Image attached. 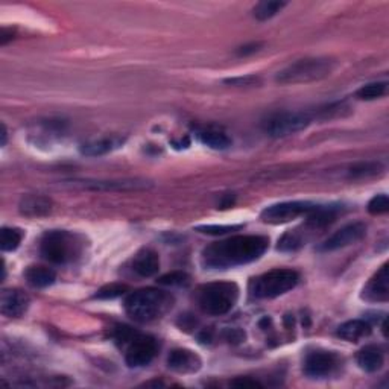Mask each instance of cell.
<instances>
[{
	"label": "cell",
	"instance_id": "obj_1",
	"mask_svg": "<svg viewBox=\"0 0 389 389\" xmlns=\"http://www.w3.org/2000/svg\"><path fill=\"white\" fill-rule=\"evenodd\" d=\"M267 236H233L204 248L201 262L207 269H230L259 260L267 253Z\"/></svg>",
	"mask_w": 389,
	"mask_h": 389
},
{
	"label": "cell",
	"instance_id": "obj_2",
	"mask_svg": "<svg viewBox=\"0 0 389 389\" xmlns=\"http://www.w3.org/2000/svg\"><path fill=\"white\" fill-rule=\"evenodd\" d=\"M172 305L173 296L170 294L161 289L146 287L129 294L123 308L131 319L146 324L163 318L172 309Z\"/></svg>",
	"mask_w": 389,
	"mask_h": 389
},
{
	"label": "cell",
	"instance_id": "obj_3",
	"mask_svg": "<svg viewBox=\"0 0 389 389\" xmlns=\"http://www.w3.org/2000/svg\"><path fill=\"white\" fill-rule=\"evenodd\" d=\"M86 250L84 237L68 230L47 231L40 242V253L55 264H68L82 257Z\"/></svg>",
	"mask_w": 389,
	"mask_h": 389
},
{
	"label": "cell",
	"instance_id": "obj_4",
	"mask_svg": "<svg viewBox=\"0 0 389 389\" xmlns=\"http://www.w3.org/2000/svg\"><path fill=\"white\" fill-rule=\"evenodd\" d=\"M196 303L205 315L222 317L235 308L239 300V286L233 281H213L198 287Z\"/></svg>",
	"mask_w": 389,
	"mask_h": 389
},
{
	"label": "cell",
	"instance_id": "obj_5",
	"mask_svg": "<svg viewBox=\"0 0 389 389\" xmlns=\"http://www.w3.org/2000/svg\"><path fill=\"white\" fill-rule=\"evenodd\" d=\"M333 70L335 61L330 58H303L281 69L276 74V81L281 86L309 84L330 77Z\"/></svg>",
	"mask_w": 389,
	"mask_h": 389
},
{
	"label": "cell",
	"instance_id": "obj_6",
	"mask_svg": "<svg viewBox=\"0 0 389 389\" xmlns=\"http://www.w3.org/2000/svg\"><path fill=\"white\" fill-rule=\"evenodd\" d=\"M300 274L294 269L277 268L251 278L248 285V292L255 300H272L285 295L298 285Z\"/></svg>",
	"mask_w": 389,
	"mask_h": 389
},
{
	"label": "cell",
	"instance_id": "obj_7",
	"mask_svg": "<svg viewBox=\"0 0 389 389\" xmlns=\"http://www.w3.org/2000/svg\"><path fill=\"white\" fill-rule=\"evenodd\" d=\"M65 186L93 192H138L152 187V183L143 178H120V180H70L64 181Z\"/></svg>",
	"mask_w": 389,
	"mask_h": 389
},
{
	"label": "cell",
	"instance_id": "obj_8",
	"mask_svg": "<svg viewBox=\"0 0 389 389\" xmlns=\"http://www.w3.org/2000/svg\"><path fill=\"white\" fill-rule=\"evenodd\" d=\"M310 116L301 111L276 113L263 122V131L274 138L287 137L305 129L310 125Z\"/></svg>",
	"mask_w": 389,
	"mask_h": 389
},
{
	"label": "cell",
	"instance_id": "obj_9",
	"mask_svg": "<svg viewBox=\"0 0 389 389\" xmlns=\"http://www.w3.org/2000/svg\"><path fill=\"white\" fill-rule=\"evenodd\" d=\"M317 204H312L308 201H287V203H280V204H272L267 207L260 213V219L267 223H286L291 222L300 216H308V214L313 210V207Z\"/></svg>",
	"mask_w": 389,
	"mask_h": 389
},
{
	"label": "cell",
	"instance_id": "obj_10",
	"mask_svg": "<svg viewBox=\"0 0 389 389\" xmlns=\"http://www.w3.org/2000/svg\"><path fill=\"white\" fill-rule=\"evenodd\" d=\"M157 351H159V345L152 336L136 335L129 341L125 362L129 368H142L152 362Z\"/></svg>",
	"mask_w": 389,
	"mask_h": 389
},
{
	"label": "cell",
	"instance_id": "obj_11",
	"mask_svg": "<svg viewBox=\"0 0 389 389\" xmlns=\"http://www.w3.org/2000/svg\"><path fill=\"white\" fill-rule=\"evenodd\" d=\"M367 235V225L363 222H353L349 225L342 227L341 230H338L336 233H333L330 237H327L324 242L318 246V251L322 253H330L341 250V248L350 246L358 244L362 241Z\"/></svg>",
	"mask_w": 389,
	"mask_h": 389
},
{
	"label": "cell",
	"instance_id": "obj_12",
	"mask_svg": "<svg viewBox=\"0 0 389 389\" xmlns=\"http://www.w3.org/2000/svg\"><path fill=\"white\" fill-rule=\"evenodd\" d=\"M339 363L338 354L332 351H312L305 356L303 371L310 379H322L335 374Z\"/></svg>",
	"mask_w": 389,
	"mask_h": 389
},
{
	"label": "cell",
	"instance_id": "obj_13",
	"mask_svg": "<svg viewBox=\"0 0 389 389\" xmlns=\"http://www.w3.org/2000/svg\"><path fill=\"white\" fill-rule=\"evenodd\" d=\"M31 304V298L20 289H3L0 295V312L5 317L20 318L26 313Z\"/></svg>",
	"mask_w": 389,
	"mask_h": 389
},
{
	"label": "cell",
	"instance_id": "obj_14",
	"mask_svg": "<svg viewBox=\"0 0 389 389\" xmlns=\"http://www.w3.org/2000/svg\"><path fill=\"white\" fill-rule=\"evenodd\" d=\"M362 298L370 303H386L389 300V276L388 263L380 268L367 286L363 287Z\"/></svg>",
	"mask_w": 389,
	"mask_h": 389
},
{
	"label": "cell",
	"instance_id": "obj_15",
	"mask_svg": "<svg viewBox=\"0 0 389 389\" xmlns=\"http://www.w3.org/2000/svg\"><path fill=\"white\" fill-rule=\"evenodd\" d=\"M201 365V358L192 350H173L168 358V367L172 371L180 372V374H192V372L200 371Z\"/></svg>",
	"mask_w": 389,
	"mask_h": 389
},
{
	"label": "cell",
	"instance_id": "obj_16",
	"mask_svg": "<svg viewBox=\"0 0 389 389\" xmlns=\"http://www.w3.org/2000/svg\"><path fill=\"white\" fill-rule=\"evenodd\" d=\"M52 200L43 195H26L19 203V212L26 218L47 216L52 212Z\"/></svg>",
	"mask_w": 389,
	"mask_h": 389
},
{
	"label": "cell",
	"instance_id": "obj_17",
	"mask_svg": "<svg viewBox=\"0 0 389 389\" xmlns=\"http://www.w3.org/2000/svg\"><path fill=\"white\" fill-rule=\"evenodd\" d=\"M132 271L143 278L155 276L160 271L159 254L152 250L140 251L132 260Z\"/></svg>",
	"mask_w": 389,
	"mask_h": 389
},
{
	"label": "cell",
	"instance_id": "obj_18",
	"mask_svg": "<svg viewBox=\"0 0 389 389\" xmlns=\"http://www.w3.org/2000/svg\"><path fill=\"white\" fill-rule=\"evenodd\" d=\"M356 362L360 370L367 372H376L383 367L385 354L377 345H367L356 356Z\"/></svg>",
	"mask_w": 389,
	"mask_h": 389
},
{
	"label": "cell",
	"instance_id": "obj_19",
	"mask_svg": "<svg viewBox=\"0 0 389 389\" xmlns=\"http://www.w3.org/2000/svg\"><path fill=\"white\" fill-rule=\"evenodd\" d=\"M310 231H313V230L309 225H303L301 228L287 231V233L281 236V239L278 241L277 250L283 251V253H292V251L300 250V248L308 242Z\"/></svg>",
	"mask_w": 389,
	"mask_h": 389
},
{
	"label": "cell",
	"instance_id": "obj_20",
	"mask_svg": "<svg viewBox=\"0 0 389 389\" xmlns=\"http://www.w3.org/2000/svg\"><path fill=\"white\" fill-rule=\"evenodd\" d=\"M336 335L349 342H359L360 339L371 335V326L363 319H351L339 326Z\"/></svg>",
	"mask_w": 389,
	"mask_h": 389
},
{
	"label": "cell",
	"instance_id": "obj_21",
	"mask_svg": "<svg viewBox=\"0 0 389 389\" xmlns=\"http://www.w3.org/2000/svg\"><path fill=\"white\" fill-rule=\"evenodd\" d=\"M125 140L120 137H106L101 140H93V142H87L81 146V154L87 157H101L109 152H113L114 149H118L123 145Z\"/></svg>",
	"mask_w": 389,
	"mask_h": 389
},
{
	"label": "cell",
	"instance_id": "obj_22",
	"mask_svg": "<svg viewBox=\"0 0 389 389\" xmlns=\"http://www.w3.org/2000/svg\"><path fill=\"white\" fill-rule=\"evenodd\" d=\"M24 278L32 287H47L52 286L56 280L55 271L46 267H29L24 271Z\"/></svg>",
	"mask_w": 389,
	"mask_h": 389
},
{
	"label": "cell",
	"instance_id": "obj_23",
	"mask_svg": "<svg viewBox=\"0 0 389 389\" xmlns=\"http://www.w3.org/2000/svg\"><path fill=\"white\" fill-rule=\"evenodd\" d=\"M196 136L203 145L214 149V151H225V149L231 146V138L225 132L218 129H201L198 131Z\"/></svg>",
	"mask_w": 389,
	"mask_h": 389
},
{
	"label": "cell",
	"instance_id": "obj_24",
	"mask_svg": "<svg viewBox=\"0 0 389 389\" xmlns=\"http://www.w3.org/2000/svg\"><path fill=\"white\" fill-rule=\"evenodd\" d=\"M383 164L379 161H360L350 168V178H371L383 172Z\"/></svg>",
	"mask_w": 389,
	"mask_h": 389
},
{
	"label": "cell",
	"instance_id": "obj_25",
	"mask_svg": "<svg viewBox=\"0 0 389 389\" xmlns=\"http://www.w3.org/2000/svg\"><path fill=\"white\" fill-rule=\"evenodd\" d=\"M23 233L17 228H8L5 227L0 233V248L2 251H15L22 244Z\"/></svg>",
	"mask_w": 389,
	"mask_h": 389
},
{
	"label": "cell",
	"instance_id": "obj_26",
	"mask_svg": "<svg viewBox=\"0 0 389 389\" xmlns=\"http://www.w3.org/2000/svg\"><path fill=\"white\" fill-rule=\"evenodd\" d=\"M286 6L285 2H260L254 6V17L260 20V22H264V20H269L274 17L276 14H278L283 8Z\"/></svg>",
	"mask_w": 389,
	"mask_h": 389
},
{
	"label": "cell",
	"instance_id": "obj_27",
	"mask_svg": "<svg viewBox=\"0 0 389 389\" xmlns=\"http://www.w3.org/2000/svg\"><path fill=\"white\" fill-rule=\"evenodd\" d=\"M386 90L388 82H371V84L360 87L358 92H356V96L362 99V101H374V99L386 95Z\"/></svg>",
	"mask_w": 389,
	"mask_h": 389
},
{
	"label": "cell",
	"instance_id": "obj_28",
	"mask_svg": "<svg viewBox=\"0 0 389 389\" xmlns=\"http://www.w3.org/2000/svg\"><path fill=\"white\" fill-rule=\"evenodd\" d=\"M157 283L163 285V286H187L190 283V277L189 274L183 271H173L169 272V274L160 277L157 280Z\"/></svg>",
	"mask_w": 389,
	"mask_h": 389
},
{
	"label": "cell",
	"instance_id": "obj_29",
	"mask_svg": "<svg viewBox=\"0 0 389 389\" xmlns=\"http://www.w3.org/2000/svg\"><path fill=\"white\" fill-rule=\"evenodd\" d=\"M127 291H128L127 285L111 283V285H106V286L99 289V291L95 295V298H97V300H114V298L123 295Z\"/></svg>",
	"mask_w": 389,
	"mask_h": 389
},
{
	"label": "cell",
	"instance_id": "obj_30",
	"mask_svg": "<svg viewBox=\"0 0 389 389\" xmlns=\"http://www.w3.org/2000/svg\"><path fill=\"white\" fill-rule=\"evenodd\" d=\"M389 210V200L388 195H376L372 200L368 203V212L371 214H383Z\"/></svg>",
	"mask_w": 389,
	"mask_h": 389
},
{
	"label": "cell",
	"instance_id": "obj_31",
	"mask_svg": "<svg viewBox=\"0 0 389 389\" xmlns=\"http://www.w3.org/2000/svg\"><path fill=\"white\" fill-rule=\"evenodd\" d=\"M239 228H241V225H203V227H198L196 230L204 235L222 236V235H227V233H230V231H235Z\"/></svg>",
	"mask_w": 389,
	"mask_h": 389
},
{
	"label": "cell",
	"instance_id": "obj_32",
	"mask_svg": "<svg viewBox=\"0 0 389 389\" xmlns=\"http://www.w3.org/2000/svg\"><path fill=\"white\" fill-rule=\"evenodd\" d=\"M225 84L230 86H236V87H250V86H255L260 82V78L257 77H239V78H230L223 81Z\"/></svg>",
	"mask_w": 389,
	"mask_h": 389
},
{
	"label": "cell",
	"instance_id": "obj_33",
	"mask_svg": "<svg viewBox=\"0 0 389 389\" xmlns=\"http://www.w3.org/2000/svg\"><path fill=\"white\" fill-rule=\"evenodd\" d=\"M231 386H237V388H262L263 385L257 380H253L250 377H239L236 380L231 382Z\"/></svg>",
	"mask_w": 389,
	"mask_h": 389
},
{
	"label": "cell",
	"instance_id": "obj_34",
	"mask_svg": "<svg viewBox=\"0 0 389 389\" xmlns=\"http://www.w3.org/2000/svg\"><path fill=\"white\" fill-rule=\"evenodd\" d=\"M262 47H263V43H250V45H245V46L239 47L236 54L239 56H248V55H253L255 52H259Z\"/></svg>",
	"mask_w": 389,
	"mask_h": 389
},
{
	"label": "cell",
	"instance_id": "obj_35",
	"mask_svg": "<svg viewBox=\"0 0 389 389\" xmlns=\"http://www.w3.org/2000/svg\"><path fill=\"white\" fill-rule=\"evenodd\" d=\"M13 35H14L13 29H6V28H3V29H2V37H0V43H2V45H6L8 41L14 38Z\"/></svg>",
	"mask_w": 389,
	"mask_h": 389
},
{
	"label": "cell",
	"instance_id": "obj_36",
	"mask_svg": "<svg viewBox=\"0 0 389 389\" xmlns=\"http://www.w3.org/2000/svg\"><path fill=\"white\" fill-rule=\"evenodd\" d=\"M6 136H8V132H6V127L2 125V146L6 145Z\"/></svg>",
	"mask_w": 389,
	"mask_h": 389
}]
</instances>
